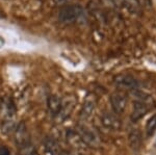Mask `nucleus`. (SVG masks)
I'll return each mask as SVG.
<instances>
[{
    "mask_svg": "<svg viewBox=\"0 0 156 155\" xmlns=\"http://www.w3.org/2000/svg\"><path fill=\"white\" fill-rule=\"evenodd\" d=\"M150 107L148 105L147 102H145L144 100H138L133 105V109L131 112V120L133 122H136L140 119H142L143 117L149 111Z\"/></svg>",
    "mask_w": 156,
    "mask_h": 155,
    "instance_id": "obj_7",
    "label": "nucleus"
},
{
    "mask_svg": "<svg viewBox=\"0 0 156 155\" xmlns=\"http://www.w3.org/2000/svg\"><path fill=\"white\" fill-rule=\"evenodd\" d=\"M82 9L78 5H68L60 9L58 18L64 23H69V22H74L78 17L81 15Z\"/></svg>",
    "mask_w": 156,
    "mask_h": 155,
    "instance_id": "obj_2",
    "label": "nucleus"
},
{
    "mask_svg": "<svg viewBox=\"0 0 156 155\" xmlns=\"http://www.w3.org/2000/svg\"><path fill=\"white\" fill-rule=\"evenodd\" d=\"M155 131H156V114H153L148 120L147 124H146V132H147L148 136H152Z\"/></svg>",
    "mask_w": 156,
    "mask_h": 155,
    "instance_id": "obj_13",
    "label": "nucleus"
},
{
    "mask_svg": "<svg viewBox=\"0 0 156 155\" xmlns=\"http://www.w3.org/2000/svg\"><path fill=\"white\" fill-rule=\"evenodd\" d=\"M14 133H15V139H16V143L18 145V147L21 146V145L28 143V142H31L30 141L28 130H27V127L24 122H21V123L17 125L14 130Z\"/></svg>",
    "mask_w": 156,
    "mask_h": 155,
    "instance_id": "obj_5",
    "label": "nucleus"
},
{
    "mask_svg": "<svg viewBox=\"0 0 156 155\" xmlns=\"http://www.w3.org/2000/svg\"><path fill=\"white\" fill-rule=\"evenodd\" d=\"M96 104H97L96 96L94 94H87L84 98L81 109H80V117L84 120L90 118L93 112H94L95 108H96Z\"/></svg>",
    "mask_w": 156,
    "mask_h": 155,
    "instance_id": "obj_4",
    "label": "nucleus"
},
{
    "mask_svg": "<svg viewBox=\"0 0 156 155\" xmlns=\"http://www.w3.org/2000/svg\"><path fill=\"white\" fill-rule=\"evenodd\" d=\"M47 107H48L49 114L52 117H57V114H59L60 107H62V99L56 95H51L47 100Z\"/></svg>",
    "mask_w": 156,
    "mask_h": 155,
    "instance_id": "obj_10",
    "label": "nucleus"
},
{
    "mask_svg": "<svg viewBox=\"0 0 156 155\" xmlns=\"http://www.w3.org/2000/svg\"><path fill=\"white\" fill-rule=\"evenodd\" d=\"M75 155H83V154H75Z\"/></svg>",
    "mask_w": 156,
    "mask_h": 155,
    "instance_id": "obj_15",
    "label": "nucleus"
},
{
    "mask_svg": "<svg viewBox=\"0 0 156 155\" xmlns=\"http://www.w3.org/2000/svg\"><path fill=\"white\" fill-rule=\"evenodd\" d=\"M118 86L125 87V89H134L136 86V81L134 78H132L129 75H123V76H119L117 80Z\"/></svg>",
    "mask_w": 156,
    "mask_h": 155,
    "instance_id": "obj_11",
    "label": "nucleus"
},
{
    "mask_svg": "<svg viewBox=\"0 0 156 155\" xmlns=\"http://www.w3.org/2000/svg\"><path fill=\"white\" fill-rule=\"evenodd\" d=\"M78 136L80 139L83 142L84 144L89 145L92 147H98L100 144V139L98 134L93 129L89 128L85 126H79L78 127Z\"/></svg>",
    "mask_w": 156,
    "mask_h": 155,
    "instance_id": "obj_1",
    "label": "nucleus"
},
{
    "mask_svg": "<svg viewBox=\"0 0 156 155\" xmlns=\"http://www.w3.org/2000/svg\"><path fill=\"white\" fill-rule=\"evenodd\" d=\"M110 104L115 114H121L125 111L127 106V97L121 92H115L110 96Z\"/></svg>",
    "mask_w": 156,
    "mask_h": 155,
    "instance_id": "obj_3",
    "label": "nucleus"
},
{
    "mask_svg": "<svg viewBox=\"0 0 156 155\" xmlns=\"http://www.w3.org/2000/svg\"><path fill=\"white\" fill-rule=\"evenodd\" d=\"M19 149L21 155H39V152L37 151L36 147L32 145L31 142L19 146Z\"/></svg>",
    "mask_w": 156,
    "mask_h": 155,
    "instance_id": "obj_12",
    "label": "nucleus"
},
{
    "mask_svg": "<svg viewBox=\"0 0 156 155\" xmlns=\"http://www.w3.org/2000/svg\"><path fill=\"white\" fill-rule=\"evenodd\" d=\"M75 104H76L75 97H67L64 100H62V107H60L59 114H57V117H59L60 120H66L73 111Z\"/></svg>",
    "mask_w": 156,
    "mask_h": 155,
    "instance_id": "obj_6",
    "label": "nucleus"
},
{
    "mask_svg": "<svg viewBox=\"0 0 156 155\" xmlns=\"http://www.w3.org/2000/svg\"><path fill=\"white\" fill-rule=\"evenodd\" d=\"M44 145L46 152L49 155H68L67 152L59 146V144L55 141L53 137H46Z\"/></svg>",
    "mask_w": 156,
    "mask_h": 155,
    "instance_id": "obj_8",
    "label": "nucleus"
},
{
    "mask_svg": "<svg viewBox=\"0 0 156 155\" xmlns=\"http://www.w3.org/2000/svg\"><path fill=\"white\" fill-rule=\"evenodd\" d=\"M129 141L133 147H138L140 142V134L138 131H133L129 136Z\"/></svg>",
    "mask_w": 156,
    "mask_h": 155,
    "instance_id": "obj_14",
    "label": "nucleus"
},
{
    "mask_svg": "<svg viewBox=\"0 0 156 155\" xmlns=\"http://www.w3.org/2000/svg\"><path fill=\"white\" fill-rule=\"evenodd\" d=\"M101 123L103 126L107 129H112V130H115V129L121 127V122L120 120L115 116L114 114L110 112H105L101 117Z\"/></svg>",
    "mask_w": 156,
    "mask_h": 155,
    "instance_id": "obj_9",
    "label": "nucleus"
}]
</instances>
